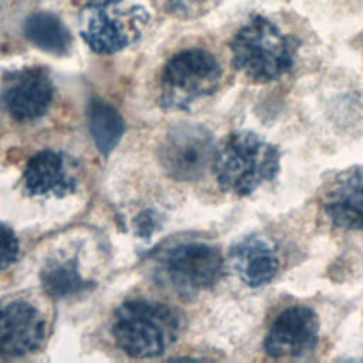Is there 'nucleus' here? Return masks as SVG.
Here are the masks:
<instances>
[{
  "label": "nucleus",
  "instance_id": "nucleus-13",
  "mask_svg": "<svg viewBox=\"0 0 363 363\" xmlns=\"http://www.w3.org/2000/svg\"><path fill=\"white\" fill-rule=\"evenodd\" d=\"M231 259L240 279L251 288L271 282L279 269L277 248L271 241L259 235L241 240L233 248Z\"/></svg>",
  "mask_w": 363,
  "mask_h": 363
},
{
  "label": "nucleus",
  "instance_id": "nucleus-12",
  "mask_svg": "<svg viewBox=\"0 0 363 363\" xmlns=\"http://www.w3.org/2000/svg\"><path fill=\"white\" fill-rule=\"evenodd\" d=\"M23 179L27 191L40 197H62L74 193L77 187L64 156L50 149L40 150L28 159Z\"/></svg>",
  "mask_w": 363,
  "mask_h": 363
},
{
  "label": "nucleus",
  "instance_id": "nucleus-8",
  "mask_svg": "<svg viewBox=\"0 0 363 363\" xmlns=\"http://www.w3.org/2000/svg\"><path fill=\"white\" fill-rule=\"evenodd\" d=\"M319 342V319L313 309L292 305L282 309L271 322L264 339L269 357H301L315 350Z\"/></svg>",
  "mask_w": 363,
  "mask_h": 363
},
{
  "label": "nucleus",
  "instance_id": "nucleus-2",
  "mask_svg": "<svg viewBox=\"0 0 363 363\" xmlns=\"http://www.w3.org/2000/svg\"><path fill=\"white\" fill-rule=\"evenodd\" d=\"M281 167L279 149L254 132L231 133L216 149L213 170L218 186L235 196H248L272 180Z\"/></svg>",
  "mask_w": 363,
  "mask_h": 363
},
{
  "label": "nucleus",
  "instance_id": "nucleus-3",
  "mask_svg": "<svg viewBox=\"0 0 363 363\" xmlns=\"http://www.w3.org/2000/svg\"><path fill=\"white\" fill-rule=\"evenodd\" d=\"M230 48L234 67L254 82L278 79L294 65L289 38L264 16H254L242 24Z\"/></svg>",
  "mask_w": 363,
  "mask_h": 363
},
{
  "label": "nucleus",
  "instance_id": "nucleus-19",
  "mask_svg": "<svg viewBox=\"0 0 363 363\" xmlns=\"http://www.w3.org/2000/svg\"><path fill=\"white\" fill-rule=\"evenodd\" d=\"M159 227H160V217L152 210H145L135 218V228L139 237L149 238Z\"/></svg>",
  "mask_w": 363,
  "mask_h": 363
},
{
  "label": "nucleus",
  "instance_id": "nucleus-5",
  "mask_svg": "<svg viewBox=\"0 0 363 363\" xmlns=\"http://www.w3.org/2000/svg\"><path fill=\"white\" fill-rule=\"evenodd\" d=\"M217 58L203 48L176 52L162 68L159 78L160 102L169 109H184L196 99L213 94L221 81Z\"/></svg>",
  "mask_w": 363,
  "mask_h": 363
},
{
  "label": "nucleus",
  "instance_id": "nucleus-1",
  "mask_svg": "<svg viewBox=\"0 0 363 363\" xmlns=\"http://www.w3.org/2000/svg\"><path fill=\"white\" fill-rule=\"evenodd\" d=\"M180 329L177 312L156 301H126L113 313V340L123 353L135 359L163 354L176 342Z\"/></svg>",
  "mask_w": 363,
  "mask_h": 363
},
{
  "label": "nucleus",
  "instance_id": "nucleus-14",
  "mask_svg": "<svg viewBox=\"0 0 363 363\" xmlns=\"http://www.w3.org/2000/svg\"><path fill=\"white\" fill-rule=\"evenodd\" d=\"M24 34L37 48L54 55H65L72 45L69 30L55 14L48 11L28 16L24 23Z\"/></svg>",
  "mask_w": 363,
  "mask_h": 363
},
{
  "label": "nucleus",
  "instance_id": "nucleus-18",
  "mask_svg": "<svg viewBox=\"0 0 363 363\" xmlns=\"http://www.w3.org/2000/svg\"><path fill=\"white\" fill-rule=\"evenodd\" d=\"M20 242L16 233L0 223V272L10 268L18 258Z\"/></svg>",
  "mask_w": 363,
  "mask_h": 363
},
{
  "label": "nucleus",
  "instance_id": "nucleus-4",
  "mask_svg": "<svg viewBox=\"0 0 363 363\" xmlns=\"http://www.w3.org/2000/svg\"><path fill=\"white\" fill-rule=\"evenodd\" d=\"M78 21L85 44L96 54L112 55L138 41L149 13L130 0H89L81 7Z\"/></svg>",
  "mask_w": 363,
  "mask_h": 363
},
{
  "label": "nucleus",
  "instance_id": "nucleus-10",
  "mask_svg": "<svg viewBox=\"0 0 363 363\" xmlns=\"http://www.w3.org/2000/svg\"><path fill=\"white\" fill-rule=\"evenodd\" d=\"M45 337L38 309L23 299L0 305V359H17L37 352Z\"/></svg>",
  "mask_w": 363,
  "mask_h": 363
},
{
  "label": "nucleus",
  "instance_id": "nucleus-16",
  "mask_svg": "<svg viewBox=\"0 0 363 363\" xmlns=\"http://www.w3.org/2000/svg\"><path fill=\"white\" fill-rule=\"evenodd\" d=\"M40 279L44 291L55 299L75 295L86 286V281L79 274L77 257L48 262L43 268Z\"/></svg>",
  "mask_w": 363,
  "mask_h": 363
},
{
  "label": "nucleus",
  "instance_id": "nucleus-17",
  "mask_svg": "<svg viewBox=\"0 0 363 363\" xmlns=\"http://www.w3.org/2000/svg\"><path fill=\"white\" fill-rule=\"evenodd\" d=\"M217 0H152L163 13L176 18H194L208 11Z\"/></svg>",
  "mask_w": 363,
  "mask_h": 363
},
{
  "label": "nucleus",
  "instance_id": "nucleus-15",
  "mask_svg": "<svg viewBox=\"0 0 363 363\" xmlns=\"http://www.w3.org/2000/svg\"><path fill=\"white\" fill-rule=\"evenodd\" d=\"M88 125L98 150L104 155L113 150L125 130V123L119 112L101 99H92L89 102Z\"/></svg>",
  "mask_w": 363,
  "mask_h": 363
},
{
  "label": "nucleus",
  "instance_id": "nucleus-11",
  "mask_svg": "<svg viewBox=\"0 0 363 363\" xmlns=\"http://www.w3.org/2000/svg\"><path fill=\"white\" fill-rule=\"evenodd\" d=\"M322 207L335 227L363 230V166L337 174L322 194Z\"/></svg>",
  "mask_w": 363,
  "mask_h": 363
},
{
  "label": "nucleus",
  "instance_id": "nucleus-6",
  "mask_svg": "<svg viewBox=\"0 0 363 363\" xmlns=\"http://www.w3.org/2000/svg\"><path fill=\"white\" fill-rule=\"evenodd\" d=\"M223 272L221 252L203 242L182 244L170 250L160 262V274L186 299L214 286Z\"/></svg>",
  "mask_w": 363,
  "mask_h": 363
},
{
  "label": "nucleus",
  "instance_id": "nucleus-7",
  "mask_svg": "<svg viewBox=\"0 0 363 363\" xmlns=\"http://www.w3.org/2000/svg\"><path fill=\"white\" fill-rule=\"evenodd\" d=\"M216 145L213 135L201 125L174 126L160 146V162L166 173L177 182H193L213 166Z\"/></svg>",
  "mask_w": 363,
  "mask_h": 363
},
{
  "label": "nucleus",
  "instance_id": "nucleus-9",
  "mask_svg": "<svg viewBox=\"0 0 363 363\" xmlns=\"http://www.w3.org/2000/svg\"><path fill=\"white\" fill-rule=\"evenodd\" d=\"M54 94L55 88L48 71L43 67H27L6 77L0 99L14 121L31 122L48 111Z\"/></svg>",
  "mask_w": 363,
  "mask_h": 363
}]
</instances>
